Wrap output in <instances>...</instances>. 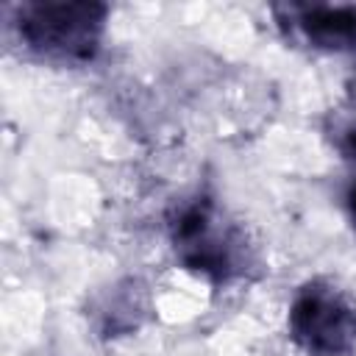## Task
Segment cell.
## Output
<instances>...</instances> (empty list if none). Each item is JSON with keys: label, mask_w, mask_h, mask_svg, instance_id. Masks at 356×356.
Instances as JSON below:
<instances>
[{"label": "cell", "mask_w": 356, "mask_h": 356, "mask_svg": "<svg viewBox=\"0 0 356 356\" xmlns=\"http://www.w3.org/2000/svg\"><path fill=\"white\" fill-rule=\"evenodd\" d=\"M170 242L178 261L209 281L239 278L250 264L245 231L206 197L184 203L170 217Z\"/></svg>", "instance_id": "1"}, {"label": "cell", "mask_w": 356, "mask_h": 356, "mask_svg": "<svg viewBox=\"0 0 356 356\" xmlns=\"http://www.w3.org/2000/svg\"><path fill=\"white\" fill-rule=\"evenodd\" d=\"M19 42L39 58L58 64L92 61L106 33L108 8L100 3H22L14 11Z\"/></svg>", "instance_id": "2"}, {"label": "cell", "mask_w": 356, "mask_h": 356, "mask_svg": "<svg viewBox=\"0 0 356 356\" xmlns=\"http://www.w3.org/2000/svg\"><path fill=\"white\" fill-rule=\"evenodd\" d=\"M286 331L306 356H348L356 348V303L337 284L312 278L289 300Z\"/></svg>", "instance_id": "3"}, {"label": "cell", "mask_w": 356, "mask_h": 356, "mask_svg": "<svg viewBox=\"0 0 356 356\" xmlns=\"http://www.w3.org/2000/svg\"><path fill=\"white\" fill-rule=\"evenodd\" d=\"M331 139H334V147L339 150V156L348 164H353V170H356V117L339 120L334 125V136Z\"/></svg>", "instance_id": "4"}, {"label": "cell", "mask_w": 356, "mask_h": 356, "mask_svg": "<svg viewBox=\"0 0 356 356\" xmlns=\"http://www.w3.org/2000/svg\"><path fill=\"white\" fill-rule=\"evenodd\" d=\"M342 209H345V217H348V222H350V228L356 234V172L350 175V181H348V186L342 192Z\"/></svg>", "instance_id": "5"}]
</instances>
